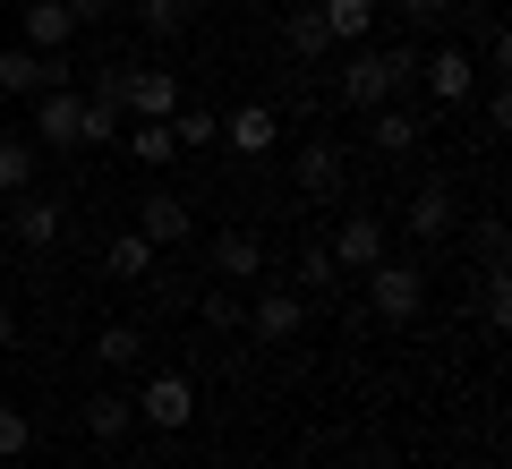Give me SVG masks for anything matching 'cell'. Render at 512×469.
<instances>
[{
  "mask_svg": "<svg viewBox=\"0 0 512 469\" xmlns=\"http://www.w3.org/2000/svg\"><path fill=\"white\" fill-rule=\"evenodd\" d=\"M9 231H18L26 248H52V239H60V205L52 197H18V205H9Z\"/></svg>",
  "mask_w": 512,
  "mask_h": 469,
  "instance_id": "cell-22",
  "label": "cell"
},
{
  "mask_svg": "<svg viewBox=\"0 0 512 469\" xmlns=\"http://www.w3.org/2000/svg\"><path fill=\"white\" fill-rule=\"evenodd\" d=\"M94 359H103L111 376L146 367V325H103V333H94Z\"/></svg>",
  "mask_w": 512,
  "mask_h": 469,
  "instance_id": "cell-19",
  "label": "cell"
},
{
  "mask_svg": "<svg viewBox=\"0 0 512 469\" xmlns=\"http://www.w3.org/2000/svg\"><path fill=\"white\" fill-rule=\"evenodd\" d=\"M69 35H77V18L60 9V0H26V18H18L26 52H69Z\"/></svg>",
  "mask_w": 512,
  "mask_h": 469,
  "instance_id": "cell-14",
  "label": "cell"
},
{
  "mask_svg": "<svg viewBox=\"0 0 512 469\" xmlns=\"http://www.w3.org/2000/svg\"><path fill=\"white\" fill-rule=\"evenodd\" d=\"M342 282V273H333V256H325V239H316L308 256H299V299H308V290H333Z\"/></svg>",
  "mask_w": 512,
  "mask_h": 469,
  "instance_id": "cell-31",
  "label": "cell"
},
{
  "mask_svg": "<svg viewBox=\"0 0 512 469\" xmlns=\"http://www.w3.org/2000/svg\"><path fill=\"white\" fill-rule=\"evenodd\" d=\"M316 18H325L333 43H367L376 35V0H316Z\"/></svg>",
  "mask_w": 512,
  "mask_h": 469,
  "instance_id": "cell-18",
  "label": "cell"
},
{
  "mask_svg": "<svg viewBox=\"0 0 512 469\" xmlns=\"http://www.w3.org/2000/svg\"><path fill=\"white\" fill-rule=\"evenodd\" d=\"M120 111H137V120H171V111H180V77H171V69H120Z\"/></svg>",
  "mask_w": 512,
  "mask_h": 469,
  "instance_id": "cell-8",
  "label": "cell"
},
{
  "mask_svg": "<svg viewBox=\"0 0 512 469\" xmlns=\"http://www.w3.org/2000/svg\"><path fill=\"white\" fill-rule=\"evenodd\" d=\"M402 222H410V239H427V248H436V239H453V180H419L410 188V205H402Z\"/></svg>",
  "mask_w": 512,
  "mask_h": 469,
  "instance_id": "cell-10",
  "label": "cell"
},
{
  "mask_svg": "<svg viewBox=\"0 0 512 469\" xmlns=\"http://www.w3.org/2000/svg\"><path fill=\"white\" fill-rule=\"evenodd\" d=\"M128 427H137V401L128 393H94L86 401V435L94 444H128Z\"/></svg>",
  "mask_w": 512,
  "mask_h": 469,
  "instance_id": "cell-17",
  "label": "cell"
},
{
  "mask_svg": "<svg viewBox=\"0 0 512 469\" xmlns=\"http://www.w3.org/2000/svg\"><path fill=\"white\" fill-rule=\"evenodd\" d=\"M26 444H35V418L0 401V461H26Z\"/></svg>",
  "mask_w": 512,
  "mask_h": 469,
  "instance_id": "cell-30",
  "label": "cell"
},
{
  "mask_svg": "<svg viewBox=\"0 0 512 469\" xmlns=\"http://www.w3.org/2000/svg\"><path fill=\"white\" fill-rule=\"evenodd\" d=\"M470 248H478V265H487V273H504V256H512L504 214H487V222H478V231H470Z\"/></svg>",
  "mask_w": 512,
  "mask_h": 469,
  "instance_id": "cell-28",
  "label": "cell"
},
{
  "mask_svg": "<svg viewBox=\"0 0 512 469\" xmlns=\"http://www.w3.org/2000/svg\"><path fill=\"white\" fill-rule=\"evenodd\" d=\"M205 265H214V282H256V273H265V239H256V231H222L214 239V248H205Z\"/></svg>",
  "mask_w": 512,
  "mask_h": 469,
  "instance_id": "cell-12",
  "label": "cell"
},
{
  "mask_svg": "<svg viewBox=\"0 0 512 469\" xmlns=\"http://www.w3.org/2000/svg\"><path fill=\"white\" fill-rule=\"evenodd\" d=\"M487 128H495V137L512 128V94H504V86H487Z\"/></svg>",
  "mask_w": 512,
  "mask_h": 469,
  "instance_id": "cell-34",
  "label": "cell"
},
{
  "mask_svg": "<svg viewBox=\"0 0 512 469\" xmlns=\"http://www.w3.org/2000/svg\"><path fill=\"white\" fill-rule=\"evenodd\" d=\"M26 188H35V137L0 128V197H26Z\"/></svg>",
  "mask_w": 512,
  "mask_h": 469,
  "instance_id": "cell-20",
  "label": "cell"
},
{
  "mask_svg": "<svg viewBox=\"0 0 512 469\" xmlns=\"http://www.w3.org/2000/svg\"><path fill=\"white\" fill-rule=\"evenodd\" d=\"M9 342H18V307L0 299V350H9Z\"/></svg>",
  "mask_w": 512,
  "mask_h": 469,
  "instance_id": "cell-36",
  "label": "cell"
},
{
  "mask_svg": "<svg viewBox=\"0 0 512 469\" xmlns=\"http://www.w3.org/2000/svg\"><path fill=\"white\" fill-rule=\"evenodd\" d=\"M402 94H419V52L410 43H350L342 60V103L350 111H376V103H402Z\"/></svg>",
  "mask_w": 512,
  "mask_h": 469,
  "instance_id": "cell-1",
  "label": "cell"
},
{
  "mask_svg": "<svg viewBox=\"0 0 512 469\" xmlns=\"http://www.w3.org/2000/svg\"><path fill=\"white\" fill-rule=\"evenodd\" d=\"M248 9H274V0H248Z\"/></svg>",
  "mask_w": 512,
  "mask_h": 469,
  "instance_id": "cell-37",
  "label": "cell"
},
{
  "mask_svg": "<svg viewBox=\"0 0 512 469\" xmlns=\"http://www.w3.org/2000/svg\"><path fill=\"white\" fill-rule=\"evenodd\" d=\"M188 18H197V0H137V26H146L154 43H180Z\"/></svg>",
  "mask_w": 512,
  "mask_h": 469,
  "instance_id": "cell-23",
  "label": "cell"
},
{
  "mask_svg": "<svg viewBox=\"0 0 512 469\" xmlns=\"http://www.w3.org/2000/svg\"><path fill=\"white\" fill-rule=\"evenodd\" d=\"M26 103H35V137L77 145V111H86V94H77V86H43V94H26Z\"/></svg>",
  "mask_w": 512,
  "mask_h": 469,
  "instance_id": "cell-13",
  "label": "cell"
},
{
  "mask_svg": "<svg viewBox=\"0 0 512 469\" xmlns=\"http://www.w3.org/2000/svg\"><path fill=\"white\" fill-rule=\"evenodd\" d=\"M367 316L393 325V333H410L427 316V265L419 256H376L367 265Z\"/></svg>",
  "mask_w": 512,
  "mask_h": 469,
  "instance_id": "cell-2",
  "label": "cell"
},
{
  "mask_svg": "<svg viewBox=\"0 0 512 469\" xmlns=\"http://www.w3.org/2000/svg\"><path fill=\"white\" fill-rule=\"evenodd\" d=\"M171 154H180V137H171V120H137V128H128V163H146V171H163Z\"/></svg>",
  "mask_w": 512,
  "mask_h": 469,
  "instance_id": "cell-24",
  "label": "cell"
},
{
  "mask_svg": "<svg viewBox=\"0 0 512 469\" xmlns=\"http://www.w3.org/2000/svg\"><path fill=\"white\" fill-rule=\"evenodd\" d=\"M137 418H146V427H163V435H180L188 418H197V384H188L180 367L146 376V393H137Z\"/></svg>",
  "mask_w": 512,
  "mask_h": 469,
  "instance_id": "cell-3",
  "label": "cell"
},
{
  "mask_svg": "<svg viewBox=\"0 0 512 469\" xmlns=\"http://www.w3.org/2000/svg\"><path fill=\"white\" fill-rule=\"evenodd\" d=\"M419 86L436 94L444 111H461V103L478 94V60L461 52V43H444V52H419Z\"/></svg>",
  "mask_w": 512,
  "mask_h": 469,
  "instance_id": "cell-4",
  "label": "cell"
},
{
  "mask_svg": "<svg viewBox=\"0 0 512 469\" xmlns=\"http://www.w3.org/2000/svg\"><path fill=\"white\" fill-rule=\"evenodd\" d=\"M120 137V94H86V111H77V145H111Z\"/></svg>",
  "mask_w": 512,
  "mask_h": 469,
  "instance_id": "cell-26",
  "label": "cell"
},
{
  "mask_svg": "<svg viewBox=\"0 0 512 469\" xmlns=\"http://www.w3.org/2000/svg\"><path fill=\"white\" fill-rule=\"evenodd\" d=\"M478 316H487V333L512 325V273H487V290H478Z\"/></svg>",
  "mask_w": 512,
  "mask_h": 469,
  "instance_id": "cell-29",
  "label": "cell"
},
{
  "mask_svg": "<svg viewBox=\"0 0 512 469\" xmlns=\"http://www.w3.org/2000/svg\"><path fill=\"white\" fill-rule=\"evenodd\" d=\"M393 9H402L410 26H444V18H453V9H461V0H393Z\"/></svg>",
  "mask_w": 512,
  "mask_h": 469,
  "instance_id": "cell-33",
  "label": "cell"
},
{
  "mask_svg": "<svg viewBox=\"0 0 512 469\" xmlns=\"http://www.w3.org/2000/svg\"><path fill=\"white\" fill-rule=\"evenodd\" d=\"M171 137H180V154H197V145H222V111H205V103L171 111Z\"/></svg>",
  "mask_w": 512,
  "mask_h": 469,
  "instance_id": "cell-27",
  "label": "cell"
},
{
  "mask_svg": "<svg viewBox=\"0 0 512 469\" xmlns=\"http://www.w3.org/2000/svg\"><path fill=\"white\" fill-rule=\"evenodd\" d=\"M197 316H205L214 333H231V325H239V290H231V282H222V290H205V307H197Z\"/></svg>",
  "mask_w": 512,
  "mask_h": 469,
  "instance_id": "cell-32",
  "label": "cell"
},
{
  "mask_svg": "<svg viewBox=\"0 0 512 469\" xmlns=\"http://www.w3.org/2000/svg\"><path fill=\"white\" fill-rule=\"evenodd\" d=\"M137 231H146L154 248H188L197 214H188V197H171V188H146V197H137Z\"/></svg>",
  "mask_w": 512,
  "mask_h": 469,
  "instance_id": "cell-9",
  "label": "cell"
},
{
  "mask_svg": "<svg viewBox=\"0 0 512 469\" xmlns=\"http://www.w3.org/2000/svg\"><path fill=\"white\" fill-rule=\"evenodd\" d=\"M60 9H69L77 26H103V18H111V0H60Z\"/></svg>",
  "mask_w": 512,
  "mask_h": 469,
  "instance_id": "cell-35",
  "label": "cell"
},
{
  "mask_svg": "<svg viewBox=\"0 0 512 469\" xmlns=\"http://www.w3.org/2000/svg\"><path fill=\"white\" fill-rule=\"evenodd\" d=\"M239 325H248L256 342H291V333L308 325V299L282 290V282H265V290H256V307H239Z\"/></svg>",
  "mask_w": 512,
  "mask_h": 469,
  "instance_id": "cell-5",
  "label": "cell"
},
{
  "mask_svg": "<svg viewBox=\"0 0 512 469\" xmlns=\"http://www.w3.org/2000/svg\"><path fill=\"white\" fill-rule=\"evenodd\" d=\"M69 86V60L60 52H26V43H0V94H43Z\"/></svg>",
  "mask_w": 512,
  "mask_h": 469,
  "instance_id": "cell-6",
  "label": "cell"
},
{
  "mask_svg": "<svg viewBox=\"0 0 512 469\" xmlns=\"http://www.w3.org/2000/svg\"><path fill=\"white\" fill-rule=\"evenodd\" d=\"M282 43H291V60H325V52H333L325 18H316V0H308V9H291V26H282Z\"/></svg>",
  "mask_w": 512,
  "mask_h": 469,
  "instance_id": "cell-25",
  "label": "cell"
},
{
  "mask_svg": "<svg viewBox=\"0 0 512 469\" xmlns=\"http://www.w3.org/2000/svg\"><path fill=\"white\" fill-rule=\"evenodd\" d=\"M222 145L248 154V163H265V154L282 145V111H274V103H239L231 120H222Z\"/></svg>",
  "mask_w": 512,
  "mask_h": 469,
  "instance_id": "cell-7",
  "label": "cell"
},
{
  "mask_svg": "<svg viewBox=\"0 0 512 469\" xmlns=\"http://www.w3.org/2000/svg\"><path fill=\"white\" fill-rule=\"evenodd\" d=\"M103 273H120V282H146V273H154V239H146V231H111Z\"/></svg>",
  "mask_w": 512,
  "mask_h": 469,
  "instance_id": "cell-21",
  "label": "cell"
},
{
  "mask_svg": "<svg viewBox=\"0 0 512 469\" xmlns=\"http://www.w3.org/2000/svg\"><path fill=\"white\" fill-rule=\"evenodd\" d=\"M325 256H333V273H367L384 256V222L376 214H342V231L325 239Z\"/></svg>",
  "mask_w": 512,
  "mask_h": 469,
  "instance_id": "cell-11",
  "label": "cell"
},
{
  "mask_svg": "<svg viewBox=\"0 0 512 469\" xmlns=\"http://www.w3.org/2000/svg\"><path fill=\"white\" fill-rule=\"evenodd\" d=\"M367 137H376V154H393V163H402V154H419V111H402V103H376L367 111Z\"/></svg>",
  "mask_w": 512,
  "mask_h": 469,
  "instance_id": "cell-16",
  "label": "cell"
},
{
  "mask_svg": "<svg viewBox=\"0 0 512 469\" xmlns=\"http://www.w3.org/2000/svg\"><path fill=\"white\" fill-rule=\"evenodd\" d=\"M291 180L308 188V197H333V188H342V145H333V137H308V145L291 154Z\"/></svg>",
  "mask_w": 512,
  "mask_h": 469,
  "instance_id": "cell-15",
  "label": "cell"
},
{
  "mask_svg": "<svg viewBox=\"0 0 512 469\" xmlns=\"http://www.w3.org/2000/svg\"><path fill=\"white\" fill-rule=\"evenodd\" d=\"M0 359H9V350H0Z\"/></svg>",
  "mask_w": 512,
  "mask_h": 469,
  "instance_id": "cell-38",
  "label": "cell"
}]
</instances>
